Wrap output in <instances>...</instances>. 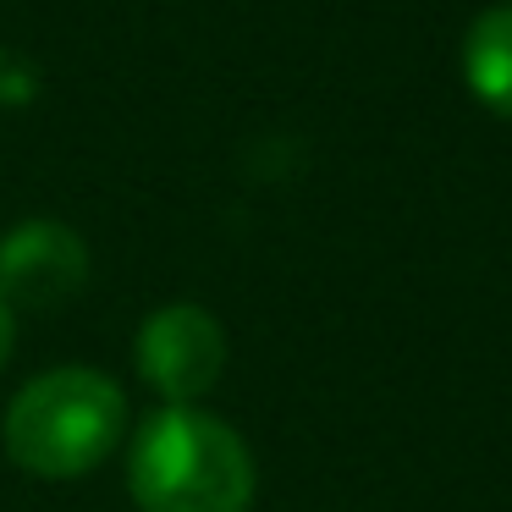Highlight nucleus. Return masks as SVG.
<instances>
[{
    "label": "nucleus",
    "instance_id": "6",
    "mask_svg": "<svg viewBox=\"0 0 512 512\" xmlns=\"http://www.w3.org/2000/svg\"><path fill=\"white\" fill-rule=\"evenodd\" d=\"M12 358V303L0 298V364Z\"/></svg>",
    "mask_w": 512,
    "mask_h": 512
},
{
    "label": "nucleus",
    "instance_id": "3",
    "mask_svg": "<svg viewBox=\"0 0 512 512\" xmlns=\"http://www.w3.org/2000/svg\"><path fill=\"white\" fill-rule=\"evenodd\" d=\"M133 358H138V375H144L171 408H188L193 397H204V391L221 380L226 331L210 309H199V303H166V309H155L138 325Z\"/></svg>",
    "mask_w": 512,
    "mask_h": 512
},
{
    "label": "nucleus",
    "instance_id": "2",
    "mask_svg": "<svg viewBox=\"0 0 512 512\" xmlns=\"http://www.w3.org/2000/svg\"><path fill=\"white\" fill-rule=\"evenodd\" d=\"M127 435V397L100 369H50L6 408V452L39 479H78L100 468Z\"/></svg>",
    "mask_w": 512,
    "mask_h": 512
},
{
    "label": "nucleus",
    "instance_id": "4",
    "mask_svg": "<svg viewBox=\"0 0 512 512\" xmlns=\"http://www.w3.org/2000/svg\"><path fill=\"white\" fill-rule=\"evenodd\" d=\"M89 276V248L61 221H23L0 237V298L23 309H50L72 298Z\"/></svg>",
    "mask_w": 512,
    "mask_h": 512
},
{
    "label": "nucleus",
    "instance_id": "1",
    "mask_svg": "<svg viewBox=\"0 0 512 512\" xmlns=\"http://www.w3.org/2000/svg\"><path fill=\"white\" fill-rule=\"evenodd\" d=\"M127 485L138 512H248L254 457L232 424L199 408H160L133 435Z\"/></svg>",
    "mask_w": 512,
    "mask_h": 512
},
{
    "label": "nucleus",
    "instance_id": "5",
    "mask_svg": "<svg viewBox=\"0 0 512 512\" xmlns=\"http://www.w3.org/2000/svg\"><path fill=\"white\" fill-rule=\"evenodd\" d=\"M463 78L479 105L512 116V6H490L463 39Z\"/></svg>",
    "mask_w": 512,
    "mask_h": 512
}]
</instances>
